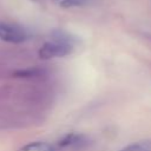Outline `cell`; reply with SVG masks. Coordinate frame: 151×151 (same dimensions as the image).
<instances>
[{"label":"cell","mask_w":151,"mask_h":151,"mask_svg":"<svg viewBox=\"0 0 151 151\" xmlns=\"http://www.w3.org/2000/svg\"><path fill=\"white\" fill-rule=\"evenodd\" d=\"M73 51L72 38L64 32H55L52 41L45 42L39 50V57L41 59H52L68 55Z\"/></svg>","instance_id":"cell-1"},{"label":"cell","mask_w":151,"mask_h":151,"mask_svg":"<svg viewBox=\"0 0 151 151\" xmlns=\"http://www.w3.org/2000/svg\"><path fill=\"white\" fill-rule=\"evenodd\" d=\"M27 34L24 28L18 25L0 22V39L12 44H20L25 41Z\"/></svg>","instance_id":"cell-2"},{"label":"cell","mask_w":151,"mask_h":151,"mask_svg":"<svg viewBox=\"0 0 151 151\" xmlns=\"http://www.w3.org/2000/svg\"><path fill=\"white\" fill-rule=\"evenodd\" d=\"M90 143V140L87 139V137L85 134L81 133H68L65 137H63L59 142H58V146L59 147H71V149H81L84 146H86Z\"/></svg>","instance_id":"cell-3"},{"label":"cell","mask_w":151,"mask_h":151,"mask_svg":"<svg viewBox=\"0 0 151 151\" xmlns=\"http://www.w3.org/2000/svg\"><path fill=\"white\" fill-rule=\"evenodd\" d=\"M18 151H57L55 147L50 144V143H45V142H33L29 144L24 145L22 147H20Z\"/></svg>","instance_id":"cell-4"},{"label":"cell","mask_w":151,"mask_h":151,"mask_svg":"<svg viewBox=\"0 0 151 151\" xmlns=\"http://www.w3.org/2000/svg\"><path fill=\"white\" fill-rule=\"evenodd\" d=\"M119 151H151V140H143L130 144Z\"/></svg>","instance_id":"cell-5"},{"label":"cell","mask_w":151,"mask_h":151,"mask_svg":"<svg viewBox=\"0 0 151 151\" xmlns=\"http://www.w3.org/2000/svg\"><path fill=\"white\" fill-rule=\"evenodd\" d=\"M86 0H61L60 6L68 8V7H76V6H83L85 5Z\"/></svg>","instance_id":"cell-6"}]
</instances>
